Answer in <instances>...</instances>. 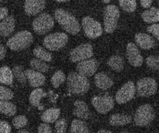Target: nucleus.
<instances>
[{"instance_id":"1","label":"nucleus","mask_w":159,"mask_h":133,"mask_svg":"<svg viewBox=\"0 0 159 133\" xmlns=\"http://www.w3.org/2000/svg\"><path fill=\"white\" fill-rule=\"evenodd\" d=\"M54 18L63 30L71 35H76L80 31V25L77 19L63 9H57Z\"/></svg>"},{"instance_id":"2","label":"nucleus","mask_w":159,"mask_h":133,"mask_svg":"<svg viewBox=\"0 0 159 133\" xmlns=\"http://www.w3.org/2000/svg\"><path fill=\"white\" fill-rule=\"evenodd\" d=\"M67 85L71 93L77 95H83L88 92L90 84L86 76L73 72L69 74L67 77Z\"/></svg>"},{"instance_id":"3","label":"nucleus","mask_w":159,"mask_h":133,"mask_svg":"<svg viewBox=\"0 0 159 133\" xmlns=\"http://www.w3.org/2000/svg\"><path fill=\"white\" fill-rule=\"evenodd\" d=\"M33 42V35L28 31H22L16 33L8 39L7 46L14 51L27 49Z\"/></svg>"},{"instance_id":"4","label":"nucleus","mask_w":159,"mask_h":133,"mask_svg":"<svg viewBox=\"0 0 159 133\" xmlns=\"http://www.w3.org/2000/svg\"><path fill=\"white\" fill-rule=\"evenodd\" d=\"M120 17V10L114 5H109L104 9V30L107 33H112L117 28Z\"/></svg>"},{"instance_id":"5","label":"nucleus","mask_w":159,"mask_h":133,"mask_svg":"<svg viewBox=\"0 0 159 133\" xmlns=\"http://www.w3.org/2000/svg\"><path fill=\"white\" fill-rule=\"evenodd\" d=\"M156 117V113L153 107L149 104H143L136 110L134 121L139 127L148 126L152 123Z\"/></svg>"},{"instance_id":"6","label":"nucleus","mask_w":159,"mask_h":133,"mask_svg":"<svg viewBox=\"0 0 159 133\" xmlns=\"http://www.w3.org/2000/svg\"><path fill=\"white\" fill-rule=\"evenodd\" d=\"M69 37L64 33H54L45 36L43 45L51 51H57L62 49L67 44Z\"/></svg>"},{"instance_id":"7","label":"nucleus","mask_w":159,"mask_h":133,"mask_svg":"<svg viewBox=\"0 0 159 133\" xmlns=\"http://www.w3.org/2000/svg\"><path fill=\"white\" fill-rule=\"evenodd\" d=\"M32 25L36 33L39 35L46 34L54 27V19L46 13L41 14L34 20Z\"/></svg>"},{"instance_id":"8","label":"nucleus","mask_w":159,"mask_h":133,"mask_svg":"<svg viewBox=\"0 0 159 133\" xmlns=\"http://www.w3.org/2000/svg\"><path fill=\"white\" fill-rule=\"evenodd\" d=\"M82 27L85 34L91 39H97L103 33L101 25L90 16H86L83 19Z\"/></svg>"},{"instance_id":"9","label":"nucleus","mask_w":159,"mask_h":133,"mask_svg":"<svg viewBox=\"0 0 159 133\" xmlns=\"http://www.w3.org/2000/svg\"><path fill=\"white\" fill-rule=\"evenodd\" d=\"M158 89V84L156 80L152 78H143L137 82L136 90L139 96L149 97L156 94Z\"/></svg>"},{"instance_id":"10","label":"nucleus","mask_w":159,"mask_h":133,"mask_svg":"<svg viewBox=\"0 0 159 133\" xmlns=\"http://www.w3.org/2000/svg\"><path fill=\"white\" fill-rule=\"evenodd\" d=\"M136 87L135 84L129 81L121 87L115 95V100L118 104H124L131 101L135 95Z\"/></svg>"},{"instance_id":"11","label":"nucleus","mask_w":159,"mask_h":133,"mask_svg":"<svg viewBox=\"0 0 159 133\" xmlns=\"http://www.w3.org/2000/svg\"><path fill=\"white\" fill-rule=\"evenodd\" d=\"M93 56V48L90 44H83L70 53V59L72 62H80L84 60L91 59Z\"/></svg>"},{"instance_id":"12","label":"nucleus","mask_w":159,"mask_h":133,"mask_svg":"<svg viewBox=\"0 0 159 133\" xmlns=\"http://www.w3.org/2000/svg\"><path fill=\"white\" fill-rule=\"evenodd\" d=\"M92 104L100 114H107L114 107L115 103L113 98L108 95L103 96H94L92 99Z\"/></svg>"},{"instance_id":"13","label":"nucleus","mask_w":159,"mask_h":133,"mask_svg":"<svg viewBox=\"0 0 159 133\" xmlns=\"http://www.w3.org/2000/svg\"><path fill=\"white\" fill-rule=\"evenodd\" d=\"M126 58L132 66L141 67L143 62V56L140 53L139 48L134 43H129L126 46Z\"/></svg>"},{"instance_id":"14","label":"nucleus","mask_w":159,"mask_h":133,"mask_svg":"<svg viewBox=\"0 0 159 133\" xmlns=\"http://www.w3.org/2000/svg\"><path fill=\"white\" fill-rule=\"evenodd\" d=\"M98 61L96 59H86L84 61H80L77 65V71L79 73L85 76H92L95 73L98 68Z\"/></svg>"},{"instance_id":"15","label":"nucleus","mask_w":159,"mask_h":133,"mask_svg":"<svg viewBox=\"0 0 159 133\" xmlns=\"http://www.w3.org/2000/svg\"><path fill=\"white\" fill-rule=\"evenodd\" d=\"M45 0H25L24 9L28 16H35L44 10Z\"/></svg>"},{"instance_id":"16","label":"nucleus","mask_w":159,"mask_h":133,"mask_svg":"<svg viewBox=\"0 0 159 133\" xmlns=\"http://www.w3.org/2000/svg\"><path fill=\"white\" fill-rule=\"evenodd\" d=\"M136 44L143 50L152 49L156 46V42L151 35L147 33H139L135 35Z\"/></svg>"},{"instance_id":"17","label":"nucleus","mask_w":159,"mask_h":133,"mask_svg":"<svg viewBox=\"0 0 159 133\" xmlns=\"http://www.w3.org/2000/svg\"><path fill=\"white\" fill-rule=\"evenodd\" d=\"M25 73L32 87H39L45 84V77L42 73L34 70H26Z\"/></svg>"},{"instance_id":"18","label":"nucleus","mask_w":159,"mask_h":133,"mask_svg":"<svg viewBox=\"0 0 159 133\" xmlns=\"http://www.w3.org/2000/svg\"><path fill=\"white\" fill-rule=\"evenodd\" d=\"M74 106H75V109H74L73 114L75 117L83 120L89 118L90 112L86 102L83 101L77 100L75 102Z\"/></svg>"},{"instance_id":"19","label":"nucleus","mask_w":159,"mask_h":133,"mask_svg":"<svg viewBox=\"0 0 159 133\" xmlns=\"http://www.w3.org/2000/svg\"><path fill=\"white\" fill-rule=\"evenodd\" d=\"M15 29V19L13 16H7L0 22V36H9Z\"/></svg>"},{"instance_id":"20","label":"nucleus","mask_w":159,"mask_h":133,"mask_svg":"<svg viewBox=\"0 0 159 133\" xmlns=\"http://www.w3.org/2000/svg\"><path fill=\"white\" fill-rule=\"evenodd\" d=\"M96 87L103 90H107L113 86V81L104 73H98L94 76Z\"/></svg>"},{"instance_id":"21","label":"nucleus","mask_w":159,"mask_h":133,"mask_svg":"<svg viewBox=\"0 0 159 133\" xmlns=\"http://www.w3.org/2000/svg\"><path fill=\"white\" fill-rule=\"evenodd\" d=\"M132 122V117L123 114H114L109 118V123L113 127H120L127 125Z\"/></svg>"},{"instance_id":"22","label":"nucleus","mask_w":159,"mask_h":133,"mask_svg":"<svg viewBox=\"0 0 159 133\" xmlns=\"http://www.w3.org/2000/svg\"><path fill=\"white\" fill-rule=\"evenodd\" d=\"M142 19L147 23H156L159 22V8L152 7L145 10L141 15Z\"/></svg>"},{"instance_id":"23","label":"nucleus","mask_w":159,"mask_h":133,"mask_svg":"<svg viewBox=\"0 0 159 133\" xmlns=\"http://www.w3.org/2000/svg\"><path fill=\"white\" fill-rule=\"evenodd\" d=\"M60 115V110L58 108H50L45 110L41 116V120L47 123H52L57 121Z\"/></svg>"},{"instance_id":"24","label":"nucleus","mask_w":159,"mask_h":133,"mask_svg":"<svg viewBox=\"0 0 159 133\" xmlns=\"http://www.w3.org/2000/svg\"><path fill=\"white\" fill-rule=\"evenodd\" d=\"M107 64L111 70L120 73L124 69V60L120 56H112L108 59Z\"/></svg>"},{"instance_id":"25","label":"nucleus","mask_w":159,"mask_h":133,"mask_svg":"<svg viewBox=\"0 0 159 133\" xmlns=\"http://www.w3.org/2000/svg\"><path fill=\"white\" fill-rule=\"evenodd\" d=\"M14 81L13 71L8 67H0V83L5 85H12Z\"/></svg>"},{"instance_id":"26","label":"nucleus","mask_w":159,"mask_h":133,"mask_svg":"<svg viewBox=\"0 0 159 133\" xmlns=\"http://www.w3.org/2000/svg\"><path fill=\"white\" fill-rule=\"evenodd\" d=\"M0 113L7 116L14 115L16 113V106L7 101L0 100Z\"/></svg>"},{"instance_id":"27","label":"nucleus","mask_w":159,"mask_h":133,"mask_svg":"<svg viewBox=\"0 0 159 133\" xmlns=\"http://www.w3.org/2000/svg\"><path fill=\"white\" fill-rule=\"evenodd\" d=\"M70 132L73 133H88L89 132V130L84 121L75 119L71 123Z\"/></svg>"},{"instance_id":"28","label":"nucleus","mask_w":159,"mask_h":133,"mask_svg":"<svg viewBox=\"0 0 159 133\" xmlns=\"http://www.w3.org/2000/svg\"><path fill=\"white\" fill-rule=\"evenodd\" d=\"M46 93L42 89H36L31 93L29 97L30 104L34 106H38L40 104V100L46 95Z\"/></svg>"},{"instance_id":"29","label":"nucleus","mask_w":159,"mask_h":133,"mask_svg":"<svg viewBox=\"0 0 159 133\" xmlns=\"http://www.w3.org/2000/svg\"><path fill=\"white\" fill-rule=\"evenodd\" d=\"M30 65L34 70L40 73H46L49 69L48 65L44 61L40 59H33L30 61Z\"/></svg>"},{"instance_id":"30","label":"nucleus","mask_w":159,"mask_h":133,"mask_svg":"<svg viewBox=\"0 0 159 133\" xmlns=\"http://www.w3.org/2000/svg\"><path fill=\"white\" fill-rule=\"evenodd\" d=\"M34 55L37 59L43 60L44 61H52V55L46 50L43 49L42 47H37L34 49Z\"/></svg>"},{"instance_id":"31","label":"nucleus","mask_w":159,"mask_h":133,"mask_svg":"<svg viewBox=\"0 0 159 133\" xmlns=\"http://www.w3.org/2000/svg\"><path fill=\"white\" fill-rule=\"evenodd\" d=\"M119 5L122 10L128 13H132L136 10L137 2L136 0H118Z\"/></svg>"},{"instance_id":"32","label":"nucleus","mask_w":159,"mask_h":133,"mask_svg":"<svg viewBox=\"0 0 159 133\" xmlns=\"http://www.w3.org/2000/svg\"><path fill=\"white\" fill-rule=\"evenodd\" d=\"M66 81V76L62 70H57L52 76L51 82L54 88L59 87Z\"/></svg>"},{"instance_id":"33","label":"nucleus","mask_w":159,"mask_h":133,"mask_svg":"<svg viewBox=\"0 0 159 133\" xmlns=\"http://www.w3.org/2000/svg\"><path fill=\"white\" fill-rule=\"evenodd\" d=\"M13 74H14V76L16 78V80L18 81H20V83L25 84L26 82V78L25 73L22 70V67L20 66H16L13 68Z\"/></svg>"},{"instance_id":"34","label":"nucleus","mask_w":159,"mask_h":133,"mask_svg":"<svg viewBox=\"0 0 159 133\" xmlns=\"http://www.w3.org/2000/svg\"><path fill=\"white\" fill-rule=\"evenodd\" d=\"M146 64L147 67L153 70H159V56H150L146 59Z\"/></svg>"},{"instance_id":"35","label":"nucleus","mask_w":159,"mask_h":133,"mask_svg":"<svg viewBox=\"0 0 159 133\" xmlns=\"http://www.w3.org/2000/svg\"><path fill=\"white\" fill-rule=\"evenodd\" d=\"M14 98V93L8 88L0 86V100L9 101Z\"/></svg>"},{"instance_id":"36","label":"nucleus","mask_w":159,"mask_h":133,"mask_svg":"<svg viewBox=\"0 0 159 133\" xmlns=\"http://www.w3.org/2000/svg\"><path fill=\"white\" fill-rule=\"evenodd\" d=\"M13 125L16 129H21L22 127H25L28 123V120L25 116L24 115H19L15 117L13 119Z\"/></svg>"},{"instance_id":"37","label":"nucleus","mask_w":159,"mask_h":133,"mask_svg":"<svg viewBox=\"0 0 159 133\" xmlns=\"http://www.w3.org/2000/svg\"><path fill=\"white\" fill-rule=\"evenodd\" d=\"M56 132L58 133H63L67 130V122L64 118L57 120L55 123Z\"/></svg>"},{"instance_id":"38","label":"nucleus","mask_w":159,"mask_h":133,"mask_svg":"<svg viewBox=\"0 0 159 133\" xmlns=\"http://www.w3.org/2000/svg\"><path fill=\"white\" fill-rule=\"evenodd\" d=\"M147 31L152 35H154L159 42V24H154V25L149 26Z\"/></svg>"},{"instance_id":"39","label":"nucleus","mask_w":159,"mask_h":133,"mask_svg":"<svg viewBox=\"0 0 159 133\" xmlns=\"http://www.w3.org/2000/svg\"><path fill=\"white\" fill-rule=\"evenodd\" d=\"M11 127L6 121H0V133H10Z\"/></svg>"},{"instance_id":"40","label":"nucleus","mask_w":159,"mask_h":133,"mask_svg":"<svg viewBox=\"0 0 159 133\" xmlns=\"http://www.w3.org/2000/svg\"><path fill=\"white\" fill-rule=\"evenodd\" d=\"M38 132L39 133H51L52 130L51 127L46 123H41L38 127Z\"/></svg>"},{"instance_id":"41","label":"nucleus","mask_w":159,"mask_h":133,"mask_svg":"<svg viewBox=\"0 0 159 133\" xmlns=\"http://www.w3.org/2000/svg\"><path fill=\"white\" fill-rule=\"evenodd\" d=\"M7 15H8V10L7 7H0V21L7 17Z\"/></svg>"},{"instance_id":"42","label":"nucleus","mask_w":159,"mask_h":133,"mask_svg":"<svg viewBox=\"0 0 159 133\" xmlns=\"http://www.w3.org/2000/svg\"><path fill=\"white\" fill-rule=\"evenodd\" d=\"M141 6L144 8H149L152 5L153 0H140Z\"/></svg>"},{"instance_id":"43","label":"nucleus","mask_w":159,"mask_h":133,"mask_svg":"<svg viewBox=\"0 0 159 133\" xmlns=\"http://www.w3.org/2000/svg\"><path fill=\"white\" fill-rule=\"evenodd\" d=\"M5 55H6V49L2 44H0V60L5 59Z\"/></svg>"},{"instance_id":"44","label":"nucleus","mask_w":159,"mask_h":133,"mask_svg":"<svg viewBox=\"0 0 159 133\" xmlns=\"http://www.w3.org/2000/svg\"><path fill=\"white\" fill-rule=\"evenodd\" d=\"M98 132H99V133H111V131H109V130H103L98 131Z\"/></svg>"},{"instance_id":"45","label":"nucleus","mask_w":159,"mask_h":133,"mask_svg":"<svg viewBox=\"0 0 159 133\" xmlns=\"http://www.w3.org/2000/svg\"><path fill=\"white\" fill-rule=\"evenodd\" d=\"M54 1L58 2H67L71 1V0H54Z\"/></svg>"},{"instance_id":"46","label":"nucleus","mask_w":159,"mask_h":133,"mask_svg":"<svg viewBox=\"0 0 159 133\" xmlns=\"http://www.w3.org/2000/svg\"><path fill=\"white\" fill-rule=\"evenodd\" d=\"M102 2H104V3H106V4H108V3L110 2L111 0H102Z\"/></svg>"},{"instance_id":"47","label":"nucleus","mask_w":159,"mask_h":133,"mask_svg":"<svg viewBox=\"0 0 159 133\" xmlns=\"http://www.w3.org/2000/svg\"><path fill=\"white\" fill-rule=\"evenodd\" d=\"M19 132H25V133H28V131H19Z\"/></svg>"},{"instance_id":"48","label":"nucleus","mask_w":159,"mask_h":133,"mask_svg":"<svg viewBox=\"0 0 159 133\" xmlns=\"http://www.w3.org/2000/svg\"><path fill=\"white\" fill-rule=\"evenodd\" d=\"M158 4H159V0H158Z\"/></svg>"}]
</instances>
